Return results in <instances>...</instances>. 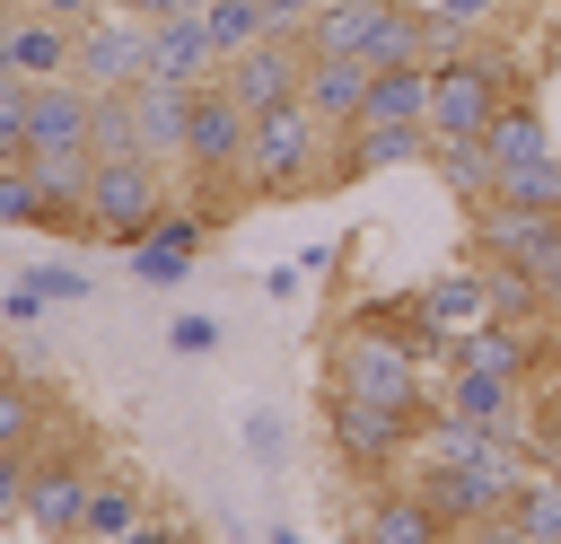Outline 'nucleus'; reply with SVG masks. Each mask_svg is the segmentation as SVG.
Wrapping results in <instances>:
<instances>
[{"label": "nucleus", "instance_id": "1", "mask_svg": "<svg viewBox=\"0 0 561 544\" xmlns=\"http://www.w3.org/2000/svg\"><path fill=\"white\" fill-rule=\"evenodd\" d=\"M324 395H351V404H386V412H421L430 421V386H421V351L386 325V307L351 316L324 333Z\"/></svg>", "mask_w": 561, "mask_h": 544}, {"label": "nucleus", "instance_id": "2", "mask_svg": "<svg viewBox=\"0 0 561 544\" xmlns=\"http://www.w3.org/2000/svg\"><path fill=\"white\" fill-rule=\"evenodd\" d=\"M307 193H333V123L307 114V97H289L245 132V202H307Z\"/></svg>", "mask_w": 561, "mask_h": 544}, {"label": "nucleus", "instance_id": "3", "mask_svg": "<svg viewBox=\"0 0 561 544\" xmlns=\"http://www.w3.org/2000/svg\"><path fill=\"white\" fill-rule=\"evenodd\" d=\"M517 97H535V79H526V61H508L491 35H482L473 53H456V61H430V132L482 140L491 114L517 105Z\"/></svg>", "mask_w": 561, "mask_h": 544}, {"label": "nucleus", "instance_id": "4", "mask_svg": "<svg viewBox=\"0 0 561 544\" xmlns=\"http://www.w3.org/2000/svg\"><path fill=\"white\" fill-rule=\"evenodd\" d=\"M324 439H333V465H342V483L377 491V483L412 474V447H421V412H386V404H351V395H324Z\"/></svg>", "mask_w": 561, "mask_h": 544}, {"label": "nucleus", "instance_id": "5", "mask_svg": "<svg viewBox=\"0 0 561 544\" xmlns=\"http://www.w3.org/2000/svg\"><path fill=\"white\" fill-rule=\"evenodd\" d=\"M167 219V167L158 158H96V175H88V246H140L149 228Z\"/></svg>", "mask_w": 561, "mask_h": 544}, {"label": "nucleus", "instance_id": "6", "mask_svg": "<svg viewBox=\"0 0 561 544\" xmlns=\"http://www.w3.org/2000/svg\"><path fill=\"white\" fill-rule=\"evenodd\" d=\"M70 79H79V88H96V97L140 88V79H149V18H140V9H123V0H105V9L79 26Z\"/></svg>", "mask_w": 561, "mask_h": 544}, {"label": "nucleus", "instance_id": "7", "mask_svg": "<svg viewBox=\"0 0 561 544\" xmlns=\"http://www.w3.org/2000/svg\"><path fill=\"white\" fill-rule=\"evenodd\" d=\"M88 500L96 474L79 447H35V483H26V535L35 544H79L88 535Z\"/></svg>", "mask_w": 561, "mask_h": 544}, {"label": "nucleus", "instance_id": "8", "mask_svg": "<svg viewBox=\"0 0 561 544\" xmlns=\"http://www.w3.org/2000/svg\"><path fill=\"white\" fill-rule=\"evenodd\" d=\"M219 88H228L245 114H272V105H289V97L307 88V35H298V26H272V35H254L245 53H228V61H219Z\"/></svg>", "mask_w": 561, "mask_h": 544}, {"label": "nucleus", "instance_id": "9", "mask_svg": "<svg viewBox=\"0 0 561 544\" xmlns=\"http://www.w3.org/2000/svg\"><path fill=\"white\" fill-rule=\"evenodd\" d=\"M430 158V123H342L333 132V184H359V175H386V167H421Z\"/></svg>", "mask_w": 561, "mask_h": 544}, {"label": "nucleus", "instance_id": "10", "mask_svg": "<svg viewBox=\"0 0 561 544\" xmlns=\"http://www.w3.org/2000/svg\"><path fill=\"white\" fill-rule=\"evenodd\" d=\"M88 123H96V88H79V79H35L26 158H79V149H88Z\"/></svg>", "mask_w": 561, "mask_h": 544}, {"label": "nucleus", "instance_id": "11", "mask_svg": "<svg viewBox=\"0 0 561 544\" xmlns=\"http://www.w3.org/2000/svg\"><path fill=\"white\" fill-rule=\"evenodd\" d=\"M359 544H456V526L421 500L412 474H394V483H377L359 500Z\"/></svg>", "mask_w": 561, "mask_h": 544}, {"label": "nucleus", "instance_id": "12", "mask_svg": "<svg viewBox=\"0 0 561 544\" xmlns=\"http://www.w3.org/2000/svg\"><path fill=\"white\" fill-rule=\"evenodd\" d=\"M202 246H210V211H167V219H158L123 263H131V281H140V290H175V281L202 263Z\"/></svg>", "mask_w": 561, "mask_h": 544}, {"label": "nucleus", "instance_id": "13", "mask_svg": "<svg viewBox=\"0 0 561 544\" xmlns=\"http://www.w3.org/2000/svg\"><path fill=\"white\" fill-rule=\"evenodd\" d=\"M438 404L447 412H465V421H491V430H526V377H508V369H473V360H456L447 369V386H438Z\"/></svg>", "mask_w": 561, "mask_h": 544}, {"label": "nucleus", "instance_id": "14", "mask_svg": "<svg viewBox=\"0 0 561 544\" xmlns=\"http://www.w3.org/2000/svg\"><path fill=\"white\" fill-rule=\"evenodd\" d=\"M149 79H167V88H210L219 79V53H210L202 9L193 18H149Z\"/></svg>", "mask_w": 561, "mask_h": 544}, {"label": "nucleus", "instance_id": "15", "mask_svg": "<svg viewBox=\"0 0 561 544\" xmlns=\"http://www.w3.org/2000/svg\"><path fill=\"white\" fill-rule=\"evenodd\" d=\"M368 79H377V61H359V53H307V114H324L333 132L342 123H359L368 114Z\"/></svg>", "mask_w": 561, "mask_h": 544}, {"label": "nucleus", "instance_id": "16", "mask_svg": "<svg viewBox=\"0 0 561 544\" xmlns=\"http://www.w3.org/2000/svg\"><path fill=\"white\" fill-rule=\"evenodd\" d=\"M412 298H421V316H430L447 342H465L473 325H491V281H482V263H473V254H465V263H447V272H438L430 290H412Z\"/></svg>", "mask_w": 561, "mask_h": 544}, {"label": "nucleus", "instance_id": "17", "mask_svg": "<svg viewBox=\"0 0 561 544\" xmlns=\"http://www.w3.org/2000/svg\"><path fill=\"white\" fill-rule=\"evenodd\" d=\"M421 167H430V175H438V184H447L465 211L500 193V158H491V140H465V132H430V158H421Z\"/></svg>", "mask_w": 561, "mask_h": 544}, {"label": "nucleus", "instance_id": "18", "mask_svg": "<svg viewBox=\"0 0 561 544\" xmlns=\"http://www.w3.org/2000/svg\"><path fill=\"white\" fill-rule=\"evenodd\" d=\"M70 53H79V26H61V18H44V9H18V26H9V70H26V79H70Z\"/></svg>", "mask_w": 561, "mask_h": 544}, {"label": "nucleus", "instance_id": "19", "mask_svg": "<svg viewBox=\"0 0 561 544\" xmlns=\"http://www.w3.org/2000/svg\"><path fill=\"white\" fill-rule=\"evenodd\" d=\"M140 97V149L167 167V158H184V123H193V88H167V79H140L131 88Z\"/></svg>", "mask_w": 561, "mask_h": 544}, {"label": "nucleus", "instance_id": "20", "mask_svg": "<svg viewBox=\"0 0 561 544\" xmlns=\"http://www.w3.org/2000/svg\"><path fill=\"white\" fill-rule=\"evenodd\" d=\"M61 298H88V272H79V263H26V272L9 281V298H0V316H9V325H35V316L61 307Z\"/></svg>", "mask_w": 561, "mask_h": 544}, {"label": "nucleus", "instance_id": "21", "mask_svg": "<svg viewBox=\"0 0 561 544\" xmlns=\"http://www.w3.org/2000/svg\"><path fill=\"white\" fill-rule=\"evenodd\" d=\"M44 439H53V404H44V386H35L26 369L0 360V447H44Z\"/></svg>", "mask_w": 561, "mask_h": 544}, {"label": "nucleus", "instance_id": "22", "mask_svg": "<svg viewBox=\"0 0 561 544\" xmlns=\"http://www.w3.org/2000/svg\"><path fill=\"white\" fill-rule=\"evenodd\" d=\"M482 140H491V158H500V167H535V158H552V123H543V105H535V97L500 105Z\"/></svg>", "mask_w": 561, "mask_h": 544}, {"label": "nucleus", "instance_id": "23", "mask_svg": "<svg viewBox=\"0 0 561 544\" xmlns=\"http://www.w3.org/2000/svg\"><path fill=\"white\" fill-rule=\"evenodd\" d=\"M368 114L377 123H430V61H386L368 79Z\"/></svg>", "mask_w": 561, "mask_h": 544}, {"label": "nucleus", "instance_id": "24", "mask_svg": "<svg viewBox=\"0 0 561 544\" xmlns=\"http://www.w3.org/2000/svg\"><path fill=\"white\" fill-rule=\"evenodd\" d=\"M517 535H561V465H526V483L508 491Z\"/></svg>", "mask_w": 561, "mask_h": 544}, {"label": "nucleus", "instance_id": "25", "mask_svg": "<svg viewBox=\"0 0 561 544\" xmlns=\"http://www.w3.org/2000/svg\"><path fill=\"white\" fill-rule=\"evenodd\" d=\"M88 149L96 158H131L140 149V97L131 88H114V97H96V123H88ZM149 158V149H140Z\"/></svg>", "mask_w": 561, "mask_h": 544}, {"label": "nucleus", "instance_id": "26", "mask_svg": "<svg viewBox=\"0 0 561 544\" xmlns=\"http://www.w3.org/2000/svg\"><path fill=\"white\" fill-rule=\"evenodd\" d=\"M202 26H210V53L228 61V53H245L254 35H272L280 18H272L263 0H210V9H202Z\"/></svg>", "mask_w": 561, "mask_h": 544}, {"label": "nucleus", "instance_id": "27", "mask_svg": "<svg viewBox=\"0 0 561 544\" xmlns=\"http://www.w3.org/2000/svg\"><path fill=\"white\" fill-rule=\"evenodd\" d=\"M140 518H149V500H140L131 483H96V500H88V535H79V544H123Z\"/></svg>", "mask_w": 561, "mask_h": 544}, {"label": "nucleus", "instance_id": "28", "mask_svg": "<svg viewBox=\"0 0 561 544\" xmlns=\"http://www.w3.org/2000/svg\"><path fill=\"white\" fill-rule=\"evenodd\" d=\"M237 430H245V456H254L263 474H280V456H289V430H280V412H272V404H245V421H237Z\"/></svg>", "mask_w": 561, "mask_h": 544}, {"label": "nucleus", "instance_id": "29", "mask_svg": "<svg viewBox=\"0 0 561 544\" xmlns=\"http://www.w3.org/2000/svg\"><path fill=\"white\" fill-rule=\"evenodd\" d=\"M219 342H228V325H219V316H202V307H184V316L167 325V351H175V360H210Z\"/></svg>", "mask_w": 561, "mask_h": 544}, {"label": "nucleus", "instance_id": "30", "mask_svg": "<svg viewBox=\"0 0 561 544\" xmlns=\"http://www.w3.org/2000/svg\"><path fill=\"white\" fill-rule=\"evenodd\" d=\"M26 483H35V447H0V526H26Z\"/></svg>", "mask_w": 561, "mask_h": 544}, {"label": "nucleus", "instance_id": "31", "mask_svg": "<svg viewBox=\"0 0 561 544\" xmlns=\"http://www.w3.org/2000/svg\"><path fill=\"white\" fill-rule=\"evenodd\" d=\"M430 9H447V18H465V26H482V35L508 18V0H430Z\"/></svg>", "mask_w": 561, "mask_h": 544}, {"label": "nucleus", "instance_id": "32", "mask_svg": "<svg viewBox=\"0 0 561 544\" xmlns=\"http://www.w3.org/2000/svg\"><path fill=\"white\" fill-rule=\"evenodd\" d=\"M298 290H307V263H272L263 272V298H298Z\"/></svg>", "mask_w": 561, "mask_h": 544}, {"label": "nucleus", "instance_id": "33", "mask_svg": "<svg viewBox=\"0 0 561 544\" xmlns=\"http://www.w3.org/2000/svg\"><path fill=\"white\" fill-rule=\"evenodd\" d=\"M26 9H44V18H61V26H88L105 0H26Z\"/></svg>", "mask_w": 561, "mask_h": 544}, {"label": "nucleus", "instance_id": "34", "mask_svg": "<svg viewBox=\"0 0 561 544\" xmlns=\"http://www.w3.org/2000/svg\"><path fill=\"white\" fill-rule=\"evenodd\" d=\"M123 544H193V535H184V526H167V518H140Z\"/></svg>", "mask_w": 561, "mask_h": 544}, {"label": "nucleus", "instance_id": "35", "mask_svg": "<svg viewBox=\"0 0 561 544\" xmlns=\"http://www.w3.org/2000/svg\"><path fill=\"white\" fill-rule=\"evenodd\" d=\"M123 9H140V18H193V9H210V0H123Z\"/></svg>", "mask_w": 561, "mask_h": 544}, {"label": "nucleus", "instance_id": "36", "mask_svg": "<svg viewBox=\"0 0 561 544\" xmlns=\"http://www.w3.org/2000/svg\"><path fill=\"white\" fill-rule=\"evenodd\" d=\"M263 9H272V18H280V26H307V18H316V9H324V0H263Z\"/></svg>", "mask_w": 561, "mask_h": 544}, {"label": "nucleus", "instance_id": "37", "mask_svg": "<svg viewBox=\"0 0 561 544\" xmlns=\"http://www.w3.org/2000/svg\"><path fill=\"white\" fill-rule=\"evenodd\" d=\"M18 9H26V0H0V53H9V26H18Z\"/></svg>", "mask_w": 561, "mask_h": 544}, {"label": "nucleus", "instance_id": "38", "mask_svg": "<svg viewBox=\"0 0 561 544\" xmlns=\"http://www.w3.org/2000/svg\"><path fill=\"white\" fill-rule=\"evenodd\" d=\"M263 544H307V535H298V526H272V535H263Z\"/></svg>", "mask_w": 561, "mask_h": 544}]
</instances>
